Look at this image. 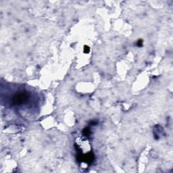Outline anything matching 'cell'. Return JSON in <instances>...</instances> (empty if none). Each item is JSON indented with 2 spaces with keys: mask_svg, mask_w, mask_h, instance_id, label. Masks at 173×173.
Instances as JSON below:
<instances>
[{
  "mask_svg": "<svg viewBox=\"0 0 173 173\" xmlns=\"http://www.w3.org/2000/svg\"><path fill=\"white\" fill-rule=\"evenodd\" d=\"M28 96L26 94H18L14 98L13 102L16 104H21L23 102H25L26 101Z\"/></svg>",
  "mask_w": 173,
  "mask_h": 173,
  "instance_id": "1",
  "label": "cell"
}]
</instances>
